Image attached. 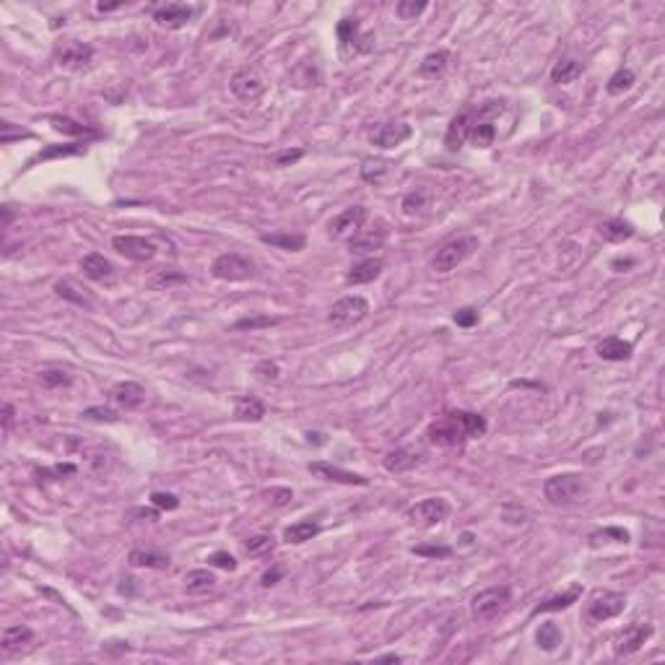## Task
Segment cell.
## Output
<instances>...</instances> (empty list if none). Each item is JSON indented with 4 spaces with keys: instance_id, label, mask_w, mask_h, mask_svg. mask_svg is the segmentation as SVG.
Returning <instances> with one entry per match:
<instances>
[{
    "instance_id": "obj_1",
    "label": "cell",
    "mask_w": 665,
    "mask_h": 665,
    "mask_svg": "<svg viewBox=\"0 0 665 665\" xmlns=\"http://www.w3.org/2000/svg\"><path fill=\"white\" fill-rule=\"evenodd\" d=\"M489 429L486 419L481 414H471V411H452L444 414L442 419H436L429 424L426 429V439L436 447H460L465 439H476L484 436Z\"/></svg>"
},
{
    "instance_id": "obj_2",
    "label": "cell",
    "mask_w": 665,
    "mask_h": 665,
    "mask_svg": "<svg viewBox=\"0 0 665 665\" xmlns=\"http://www.w3.org/2000/svg\"><path fill=\"white\" fill-rule=\"evenodd\" d=\"M587 494V481L582 473H559V476H551L544 484V496L556 504V507H566V504H574Z\"/></svg>"
},
{
    "instance_id": "obj_3",
    "label": "cell",
    "mask_w": 665,
    "mask_h": 665,
    "mask_svg": "<svg viewBox=\"0 0 665 665\" xmlns=\"http://www.w3.org/2000/svg\"><path fill=\"white\" fill-rule=\"evenodd\" d=\"M476 250H479V236H471V234L455 236V239L444 242L442 247L436 250L431 265H434L436 273H447V271H452V268H458L460 263H465Z\"/></svg>"
},
{
    "instance_id": "obj_4",
    "label": "cell",
    "mask_w": 665,
    "mask_h": 665,
    "mask_svg": "<svg viewBox=\"0 0 665 665\" xmlns=\"http://www.w3.org/2000/svg\"><path fill=\"white\" fill-rule=\"evenodd\" d=\"M509 601H512V590H509V585L481 590L471 603L473 619H476V621H491L494 616H499L501 611L509 606Z\"/></svg>"
},
{
    "instance_id": "obj_5",
    "label": "cell",
    "mask_w": 665,
    "mask_h": 665,
    "mask_svg": "<svg viewBox=\"0 0 665 665\" xmlns=\"http://www.w3.org/2000/svg\"><path fill=\"white\" fill-rule=\"evenodd\" d=\"M626 608V595L624 593H614V590H595L590 595L585 608L587 621H608L619 616Z\"/></svg>"
},
{
    "instance_id": "obj_6",
    "label": "cell",
    "mask_w": 665,
    "mask_h": 665,
    "mask_svg": "<svg viewBox=\"0 0 665 665\" xmlns=\"http://www.w3.org/2000/svg\"><path fill=\"white\" fill-rule=\"evenodd\" d=\"M366 315H369V301L364 296H344L330 307L328 320L336 328H351V325L364 320Z\"/></svg>"
},
{
    "instance_id": "obj_7",
    "label": "cell",
    "mask_w": 665,
    "mask_h": 665,
    "mask_svg": "<svg viewBox=\"0 0 665 665\" xmlns=\"http://www.w3.org/2000/svg\"><path fill=\"white\" fill-rule=\"evenodd\" d=\"M211 273H214L219 281H250L255 276V268L247 258L236 255V252H224L214 260L211 265Z\"/></svg>"
},
{
    "instance_id": "obj_8",
    "label": "cell",
    "mask_w": 665,
    "mask_h": 665,
    "mask_svg": "<svg viewBox=\"0 0 665 665\" xmlns=\"http://www.w3.org/2000/svg\"><path fill=\"white\" fill-rule=\"evenodd\" d=\"M450 501L442 499V496H431V499H424L419 501V504H414V507L408 509L406 517L414 525H421V528H431V525H436V522H442L450 517Z\"/></svg>"
},
{
    "instance_id": "obj_9",
    "label": "cell",
    "mask_w": 665,
    "mask_h": 665,
    "mask_svg": "<svg viewBox=\"0 0 665 665\" xmlns=\"http://www.w3.org/2000/svg\"><path fill=\"white\" fill-rule=\"evenodd\" d=\"M112 247L120 252L122 258L136 260V263H149V260L156 258V244L146 239V236L136 234H117L112 239Z\"/></svg>"
},
{
    "instance_id": "obj_10",
    "label": "cell",
    "mask_w": 665,
    "mask_h": 665,
    "mask_svg": "<svg viewBox=\"0 0 665 665\" xmlns=\"http://www.w3.org/2000/svg\"><path fill=\"white\" fill-rule=\"evenodd\" d=\"M366 208L364 206H351L346 208V211H341V214L330 221L328 226V234L333 236V239H346V236H354L361 231V226H364L366 221Z\"/></svg>"
},
{
    "instance_id": "obj_11",
    "label": "cell",
    "mask_w": 665,
    "mask_h": 665,
    "mask_svg": "<svg viewBox=\"0 0 665 665\" xmlns=\"http://www.w3.org/2000/svg\"><path fill=\"white\" fill-rule=\"evenodd\" d=\"M408 138H411V125L406 122H382L374 130H369V144L377 149H395Z\"/></svg>"
},
{
    "instance_id": "obj_12",
    "label": "cell",
    "mask_w": 665,
    "mask_h": 665,
    "mask_svg": "<svg viewBox=\"0 0 665 665\" xmlns=\"http://www.w3.org/2000/svg\"><path fill=\"white\" fill-rule=\"evenodd\" d=\"M229 86H231V91H234V96H239L242 101H255L260 94L265 91V81L260 79L258 71L242 68V71H236L234 76H231Z\"/></svg>"
},
{
    "instance_id": "obj_13",
    "label": "cell",
    "mask_w": 665,
    "mask_h": 665,
    "mask_svg": "<svg viewBox=\"0 0 665 665\" xmlns=\"http://www.w3.org/2000/svg\"><path fill=\"white\" fill-rule=\"evenodd\" d=\"M309 473L322 481H336V484H346V486H366L369 484V479H364L361 473L344 471V468H338L333 463H322V460L309 463Z\"/></svg>"
},
{
    "instance_id": "obj_14",
    "label": "cell",
    "mask_w": 665,
    "mask_h": 665,
    "mask_svg": "<svg viewBox=\"0 0 665 665\" xmlns=\"http://www.w3.org/2000/svg\"><path fill=\"white\" fill-rule=\"evenodd\" d=\"M424 458H426V452L419 450V447H398V450L387 452L382 465H385V471H390V473H406V471H414L416 465H421Z\"/></svg>"
},
{
    "instance_id": "obj_15",
    "label": "cell",
    "mask_w": 665,
    "mask_h": 665,
    "mask_svg": "<svg viewBox=\"0 0 665 665\" xmlns=\"http://www.w3.org/2000/svg\"><path fill=\"white\" fill-rule=\"evenodd\" d=\"M193 8L185 6V3H166V6L156 8L154 11V21L161 26V29H182L190 19H193Z\"/></svg>"
},
{
    "instance_id": "obj_16",
    "label": "cell",
    "mask_w": 665,
    "mask_h": 665,
    "mask_svg": "<svg viewBox=\"0 0 665 665\" xmlns=\"http://www.w3.org/2000/svg\"><path fill=\"white\" fill-rule=\"evenodd\" d=\"M652 634V629L647 624H631L629 629H624V634L616 639L614 652L619 658H626V655H634V652L642 650V644L647 642V636Z\"/></svg>"
},
{
    "instance_id": "obj_17",
    "label": "cell",
    "mask_w": 665,
    "mask_h": 665,
    "mask_svg": "<svg viewBox=\"0 0 665 665\" xmlns=\"http://www.w3.org/2000/svg\"><path fill=\"white\" fill-rule=\"evenodd\" d=\"M385 239H387V229H385V224H377L374 229L359 231V234H354V236H351L349 250L354 252V255H369V252L379 250V247L385 244Z\"/></svg>"
},
{
    "instance_id": "obj_18",
    "label": "cell",
    "mask_w": 665,
    "mask_h": 665,
    "mask_svg": "<svg viewBox=\"0 0 665 665\" xmlns=\"http://www.w3.org/2000/svg\"><path fill=\"white\" fill-rule=\"evenodd\" d=\"M81 271H84L86 279L96 281V284H112L115 281V265L99 252H91V255L81 260Z\"/></svg>"
},
{
    "instance_id": "obj_19",
    "label": "cell",
    "mask_w": 665,
    "mask_h": 665,
    "mask_svg": "<svg viewBox=\"0 0 665 665\" xmlns=\"http://www.w3.org/2000/svg\"><path fill=\"white\" fill-rule=\"evenodd\" d=\"M144 398H146V390L138 385V382H117V385L109 390V401L117 403V406L125 408V411L138 408L144 403Z\"/></svg>"
},
{
    "instance_id": "obj_20",
    "label": "cell",
    "mask_w": 665,
    "mask_h": 665,
    "mask_svg": "<svg viewBox=\"0 0 665 665\" xmlns=\"http://www.w3.org/2000/svg\"><path fill=\"white\" fill-rule=\"evenodd\" d=\"M91 58H94V47L84 42H68L63 50H60V63H63L65 68H73V71L86 68V65L91 63Z\"/></svg>"
},
{
    "instance_id": "obj_21",
    "label": "cell",
    "mask_w": 665,
    "mask_h": 665,
    "mask_svg": "<svg viewBox=\"0 0 665 665\" xmlns=\"http://www.w3.org/2000/svg\"><path fill=\"white\" fill-rule=\"evenodd\" d=\"M471 125H473V115L471 112H460L458 117H452L450 128L444 133V146L450 151H458L460 146L465 144V138L471 136Z\"/></svg>"
},
{
    "instance_id": "obj_22",
    "label": "cell",
    "mask_w": 665,
    "mask_h": 665,
    "mask_svg": "<svg viewBox=\"0 0 665 665\" xmlns=\"http://www.w3.org/2000/svg\"><path fill=\"white\" fill-rule=\"evenodd\" d=\"M382 268H385V260L366 258L351 268L346 281H349V284H372V281H377L379 276H382Z\"/></svg>"
},
{
    "instance_id": "obj_23",
    "label": "cell",
    "mask_w": 665,
    "mask_h": 665,
    "mask_svg": "<svg viewBox=\"0 0 665 665\" xmlns=\"http://www.w3.org/2000/svg\"><path fill=\"white\" fill-rule=\"evenodd\" d=\"M31 639H34V631H31L29 626H8V629L3 631V636H0V647H3L6 655H16V652H21L26 644H31Z\"/></svg>"
},
{
    "instance_id": "obj_24",
    "label": "cell",
    "mask_w": 665,
    "mask_h": 665,
    "mask_svg": "<svg viewBox=\"0 0 665 665\" xmlns=\"http://www.w3.org/2000/svg\"><path fill=\"white\" fill-rule=\"evenodd\" d=\"M260 242L271 244V247H279V250L301 252L307 247V236L291 234V231H271V234H260Z\"/></svg>"
},
{
    "instance_id": "obj_25",
    "label": "cell",
    "mask_w": 665,
    "mask_h": 665,
    "mask_svg": "<svg viewBox=\"0 0 665 665\" xmlns=\"http://www.w3.org/2000/svg\"><path fill=\"white\" fill-rule=\"evenodd\" d=\"M598 356L606 361H626L631 356V344L619 336H608L598 344Z\"/></svg>"
},
{
    "instance_id": "obj_26",
    "label": "cell",
    "mask_w": 665,
    "mask_h": 665,
    "mask_svg": "<svg viewBox=\"0 0 665 665\" xmlns=\"http://www.w3.org/2000/svg\"><path fill=\"white\" fill-rule=\"evenodd\" d=\"M582 71H585V65L579 63V60L564 58V60H559V63L551 68V81H554L556 86H566V84H572L574 79H579V76H582Z\"/></svg>"
},
{
    "instance_id": "obj_27",
    "label": "cell",
    "mask_w": 665,
    "mask_h": 665,
    "mask_svg": "<svg viewBox=\"0 0 665 665\" xmlns=\"http://www.w3.org/2000/svg\"><path fill=\"white\" fill-rule=\"evenodd\" d=\"M579 595H582V587L574 585L572 590H566V593L554 595V598H549V601L538 603V606L533 608V616H538V614H551V611H564V608H569L572 603L579 601Z\"/></svg>"
},
{
    "instance_id": "obj_28",
    "label": "cell",
    "mask_w": 665,
    "mask_h": 665,
    "mask_svg": "<svg viewBox=\"0 0 665 665\" xmlns=\"http://www.w3.org/2000/svg\"><path fill=\"white\" fill-rule=\"evenodd\" d=\"M216 587V574L208 569H193L185 574V593L187 595H203L211 593Z\"/></svg>"
},
{
    "instance_id": "obj_29",
    "label": "cell",
    "mask_w": 665,
    "mask_h": 665,
    "mask_svg": "<svg viewBox=\"0 0 665 665\" xmlns=\"http://www.w3.org/2000/svg\"><path fill=\"white\" fill-rule=\"evenodd\" d=\"M598 231H601V236L606 239V242H626V239H631L634 236V229H631L629 221H624V219H608V221H603L601 226H598Z\"/></svg>"
},
{
    "instance_id": "obj_30",
    "label": "cell",
    "mask_w": 665,
    "mask_h": 665,
    "mask_svg": "<svg viewBox=\"0 0 665 665\" xmlns=\"http://www.w3.org/2000/svg\"><path fill=\"white\" fill-rule=\"evenodd\" d=\"M317 533H320V525L315 520H301L289 525L284 530V538H286V544H304V541H312Z\"/></svg>"
},
{
    "instance_id": "obj_31",
    "label": "cell",
    "mask_w": 665,
    "mask_h": 665,
    "mask_svg": "<svg viewBox=\"0 0 665 665\" xmlns=\"http://www.w3.org/2000/svg\"><path fill=\"white\" fill-rule=\"evenodd\" d=\"M447 63H450V52H447V50L429 52V55L421 60V65H419V73H421V76H426V79H436V76H442V73H444Z\"/></svg>"
},
{
    "instance_id": "obj_32",
    "label": "cell",
    "mask_w": 665,
    "mask_h": 665,
    "mask_svg": "<svg viewBox=\"0 0 665 665\" xmlns=\"http://www.w3.org/2000/svg\"><path fill=\"white\" fill-rule=\"evenodd\" d=\"M265 416V406L258 401V398H239L234 408V419L236 421H260Z\"/></svg>"
},
{
    "instance_id": "obj_33",
    "label": "cell",
    "mask_w": 665,
    "mask_h": 665,
    "mask_svg": "<svg viewBox=\"0 0 665 665\" xmlns=\"http://www.w3.org/2000/svg\"><path fill=\"white\" fill-rule=\"evenodd\" d=\"M471 144L476 146V149H489V146L494 144V138H496V128H494V122L489 120H476L473 117V125H471Z\"/></svg>"
},
{
    "instance_id": "obj_34",
    "label": "cell",
    "mask_w": 665,
    "mask_h": 665,
    "mask_svg": "<svg viewBox=\"0 0 665 665\" xmlns=\"http://www.w3.org/2000/svg\"><path fill=\"white\" fill-rule=\"evenodd\" d=\"M128 561L133 566H151V569H166V566H169V556L156 554V551H141V549L130 551Z\"/></svg>"
},
{
    "instance_id": "obj_35",
    "label": "cell",
    "mask_w": 665,
    "mask_h": 665,
    "mask_svg": "<svg viewBox=\"0 0 665 665\" xmlns=\"http://www.w3.org/2000/svg\"><path fill=\"white\" fill-rule=\"evenodd\" d=\"M536 642H538V647H541V650L554 652L559 644H561V629H559L554 621H544L541 626H538V631H536Z\"/></svg>"
},
{
    "instance_id": "obj_36",
    "label": "cell",
    "mask_w": 665,
    "mask_h": 665,
    "mask_svg": "<svg viewBox=\"0 0 665 665\" xmlns=\"http://www.w3.org/2000/svg\"><path fill=\"white\" fill-rule=\"evenodd\" d=\"M634 81H636V76H634L631 68H619V71L608 79L606 91L611 94V96H621L624 91H629V89L634 86Z\"/></svg>"
},
{
    "instance_id": "obj_37",
    "label": "cell",
    "mask_w": 665,
    "mask_h": 665,
    "mask_svg": "<svg viewBox=\"0 0 665 665\" xmlns=\"http://www.w3.org/2000/svg\"><path fill=\"white\" fill-rule=\"evenodd\" d=\"M429 201H431L429 190H424V187H416L414 193H408L406 198H403V214H406V216L424 214V211L429 208Z\"/></svg>"
},
{
    "instance_id": "obj_38",
    "label": "cell",
    "mask_w": 665,
    "mask_h": 665,
    "mask_svg": "<svg viewBox=\"0 0 665 665\" xmlns=\"http://www.w3.org/2000/svg\"><path fill=\"white\" fill-rule=\"evenodd\" d=\"M52 128L65 136H96V130L89 128V125H81V122L71 120V117H50Z\"/></svg>"
},
{
    "instance_id": "obj_39",
    "label": "cell",
    "mask_w": 665,
    "mask_h": 665,
    "mask_svg": "<svg viewBox=\"0 0 665 665\" xmlns=\"http://www.w3.org/2000/svg\"><path fill=\"white\" fill-rule=\"evenodd\" d=\"M387 161H379V159H366L364 166H361V179L369 182V185H382L387 177Z\"/></svg>"
},
{
    "instance_id": "obj_40",
    "label": "cell",
    "mask_w": 665,
    "mask_h": 665,
    "mask_svg": "<svg viewBox=\"0 0 665 665\" xmlns=\"http://www.w3.org/2000/svg\"><path fill=\"white\" fill-rule=\"evenodd\" d=\"M338 36H341V44L344 47H354V52H361L359 50V21L356 19H344V21L338 24Z\"/></svg>"
},
{
    "instance_id": "obj_41",
    "label": "cell",
    "mask_w": 665,
    "mask_h": 665,
    "mask_svg": "<svg viewBox=\"0 0 665 665\" xmlns=\"http://www.w3.org/2000/svg\"><path fill=\"white\" fill-rule=\"evenodd\" d=\"M79 154H86V144H68V146H50L39 154V161H47V159H58V156H79Z\"/></svg>"
},
{
    "instance_id": "obj_42",
    "label": "cell",
    "mask_w": 665,
    "mask_h": 665,
    "mask_svg": "<svg viewBox=\"0 0 665 665\" xmlns=\"http://www.w3.org/2000/svg\"><path fill=\"white\" fill-rule=\"evenodd\" d=\"M279 317L271 315H252V317H242V320L234 322V330H263L271 328V325H279Z\"/></svg>"
},
{
    "instance_id": "obj_43",
    "label": "cell",
    "mask_w": 665,
    "mask_h": 665,
    "mask_svg": "<svg viewBox=\"0 0 665 665\" xmlns=\"http://www.w3.org/2000/svg\"><path fill=\"white\" fill-rule=\"evenodd\" d=\"M263 499L271 504V507H286V504H291L294 499V491L286 486H271L263 491Z\"/></svg>"
},
{
    "instance_id": "obj_44",
    "label": "cell",
    "mask_w": 665,
    "mask_h": 665,
    "mask_svg": "<svg viewBox=\"0 0 665 665\" xmlns=\"http://www.w3.org/2000/svg\"><path fill=\"white\" fill-rule=\"evenodd\" d=\"M424 11H426V3H424V0H401V3L395 6V14H398V19H403V21H414L416 16H421Z\"/></svg>"
},
{
    "instance_id": "obj_45",
    "label": "cell",
    "mask_w": 665,
    "mask_h": 665,
    "mask_svg": "<svg viewBox=\"0 0 665 665\" xmlns=\"http://www.w3.org/2000/svg\"><path fill=\"white\" fill-rule=\"evenodd\" d=\"M55 291H58V296L73 301V304H79V307H91V301H89L84 294L76 291V289H73V284H68V281H58V284H55Z\"/></svg>"
},
{
    "instance_id": "obj_46",
    "label": "cell",
    "mask_w": 665,
    "mask_h": 665,
    "mask_svg": "<svg viewBox=\"0 0 665 665\" xmlns=\"http://www.w3.org/2000/svg\"><path fill=\"white\" fill-rule=\"evenodd\" d=\"M39 379L44 387H68L73 382L71 374L63 369H44V372H39Z\"/></svg>"
},
{
    "instance_id": "obj_47",
    "label": "cell",
    "mask_w": 665,
    "mask_h": 665,
    "mask_svg": "<svg viewBox=\"0 0 665 665\" xmlns=\"http://www.w3.org/2000/svg\"><path fill=\"white\" fill-rule=\"evenodd\" d=\"M271 549H273L271 536H252L244 541V554H250V556H258V554H265V551Z\"/></svg>"
},
{
    "instance_id": "obj_48",
    "label": "cell",
    "mask_w": 665,
    "mask_h": 665,
    "mask_svg": "<svg viewBox=\"0 0 665 665\" xmlns=\"http://www.w3.org/2000/svg\"><path fill=\"white\" fill-rule=\"evenodd\" d=\"M81 416H84V419H89V421H107V424L120 421L117 411H112V408H86V411H84Z\"/></svg>"
},
{
    "instance_id": "obj_49",
    "label": "cell",
    "mask_w": 665,
    "mask_h": 665,
    "mask_svg": "<svg viewBox=\"0 0 665 665\" xmlns=\"http://www.w3.org/2000/svg\"><path fill=\"white\" fill-rule=\"evenodd\" d=\"M208 564L219 566V569H226V572H234V569H236V559L231 556V554H226V551H216V554H211V556H208Z\"/></svg>"
},
{
    "instance_id": "obj_50",
    "label": "cell",
    "mask_w": 665,
    "mask_h": 665,
    "mask_svg": "<svg viewBox=\"0 0 665 665\" xmlns=\"http://www.w3.org/2000/svg\"><path fill=\"white\" fill-rule=\"evenodd\" d=\"M414 554H419V556H429V559H447L452 556V549L450 546H414Z\"/></svg>"
},
{
    "instance_id": "obj_51",
    "label": "cell",
    "mask_w": 665,
    "mask_h": 665,
    "mask_svg": "<svg viewBox=\"0 0 665 665\" xmlns=\"http://www.w3.org/2000/svg\"><path fill=\"white\" fill-rule=\"evenodd\" d=\"M151 501H154V507H156V509H166V512H172V509L179 507L177 496H174V494H166V491L151 494Z\"/></svg>"
},
{
    "instance_id": "obj_52",
    "label": "cell",
    "mask_w": 665,
    "mask_h": 665,
    "mask_svg": "<svg viewBox=\"0 0 665 665\" xmlns=\"http://www.w3.org/2000/svg\"><path fill=\"white\" fill-rule=\"evenodd\" d=\"M476 322H479V312L473 307H463L455 312V325H458V328H473Z\"/></svg>"
},
{
    "instance_id": "obj_53",
    "label": "cell",
    "mask_w": 665,
    "mask_h": 665,
    "mask_svg": "<svg viewBox=\"0 0 665 665\" xmlns=\"http://www.w3.org/2000/svg\"><path fill=\"white\" fill-rule=\"evenodd\" d=\"M504 522H509V525H522V522H525V509H520L517 504H507V507H504Z\"/></svg>"
},
{
    "instance_id": "obj_54",
    "label": "cell",
    "mask_w": 665,
    "mask_h": 665,
    "mask_svg": "<svg viewBox=\"0 0 665 665\" xmlns=\"http://www.w3.org/2000/svg\"><path fill=\"white\" fill-rule=\"evenodd\" d=\"M179 281H187L185 276H182V273H166V271H161V273L156 276V279L151 281V284H154V286H169V284H179Z\"/></svg>"
},
{
    "instance_id": "obj_55",
    "label": "cell",
    "mask_w": 665,
    "mask_h": 665,
    "mask_svg": "<svg viewBox=\"0 0 665 665\" xmlns=\"http://www.w3.org/2000/svg\"><path fill=\"white\" fill-rule=\"evenodd\" d=\"M14 138H29V133H26V130H16L14 133V130H11V122H3V125H0V141H3V144H11Z\"/></svg>"
},
{
    "instance_id": "obj_56",
    "label": "cell",
    "mask_w": 665,
    "mask_h": 665,
    "mask_svg": "<svg viewBox=\"0 0 665 665\" xmlns=\"http://www.w3.org/2000/svg\"><path fill=\"white\" fill-rule=\"evenodd\" d=\"M301 156H304V151H301V149H296V151H284V154H279V156H276V166L294 164V161H299Z\"/></svg>"
},
{
    "instance_id": "obj_57",
    "label": "cell",
    "mask_w": 665,
    "mask_h": 665,
    "mask_svg": "<svg viewBox=\"0 0 665 665\" xmlns=\"http://www.w3.org/2000/svg\"><path fill=\"white\" fill-rule=\"evenodd\" d=\"M255 372H258L263 379H276V377H279V366L273 364V361H260Z\"/></svg>"
},
{
    "instance_id": "obj_58",
    "label": "cell",
    "mask_w": 665,
    "mask_h": 665,
    "mask_svg": "<svg viewBox=\"0 0 665 665\" xmlns=\"http://www.w3.org/2000/svg\"><path fill=\"white\" fill-rule=\"evenodd\" d=\"M284 577V572H281L279 566H273V569H268V572L263 574V587H271V585H276L279 579Z\"/></svg>"
},
{
    "instance_id": "obj_59",
    "label": "cell",
    "mask_w": 665,
    "mask_h": 665,
    "mask_svg": "<svg viewBox=\"0 0 665 665\" xmlns=\"http://www.w3.org/2000/svg\"><path fill=\"white\" fill-rule=\"evenodd\" d=\"M11 424H14V406L11 403H6L3 406V429H11Z\"/></svg>"
},
{
    "instance_id": "obj_60",
    "label": "cell",
    "mask_w": 665,
    "mask_h": 665,
    "mask_svg": "<svg viewBox=\"0 0 665 665\" xmlns=\"http://www.w3.org/2000/svg\"><path fill=\"white\" fill-rule=\"evenodd\" d=\"M0 214H3V221H0V226H3V229H8V226H11V221H14V208L3 206V208H0Z\"/></svg>"
},
{
    "instance_id": "obj_61",
    "label": "cell",
    "mask_w": 665,
    "mask_h": 665,
    "mask_svg": "<svg viewBox=\"0 0 665 665\" xmlns=\"http://www.w3.org/2000/svg\"><path fill=\"white\" fill-rule=\"evenodd\" d=\"M125 3H96V11H101V14H109V11H117V8H122Z\"/></svg>"
},
{
    "instance_id": "obj_62",
    "label": "cell",
    "mask_w": 665,
    "mask_h": 665,
    "mask_svg": "<svg viewBox=\"0 0 665 665\" xmlns=\"http://www.w3.org/2000/svg\"><path fill=\"white\" fill-rule=\"evenodd\" d=\"M401 655H379V658H374V663H401Z\"/></svg>"
},
{
    "instance_id": "obj_63",
    "label": "cell",
    "mask_w": 665,
    "mask_h": 665,
    "mask_svg": "<svg viewBox=\"0 0 665 665\" xmlns=\"http://www.w3.org/2000/svg\"><path fill=\"white\" fill-rule=\"evenodd\" d=\"M629 265H631V260H624V263H621V260H616L614 268H629Z\"/></svg>"
}]
</instances>
